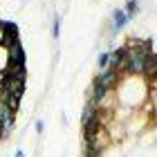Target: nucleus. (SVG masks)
<instances>
[{
	"label": "nucleus",
	"mask_w": 157,
	"mask_h": 157,
	"mask_svg": "<svg viewBox=\"0 0 157 157\" xmlns=\"http://www.w3.org/2000/svg\"><path fill=\"white\" fill-rule=\"evenodd\" d=\"M13 115H16V112L7 103L0 101V130H2V139H7L13 130Z\"/></svg>",
	"instance_id": "obj_1"
},
{
	"label": "nucleus",
	"mask_w": 157,
	"mask_h": 157,
	"mask_svg": "<svg viewBox=\"0 0 157 157\" xmlns=\"http://www.w3.org/2000/svg\"><path fill=\"white\" fill-rule=\"evenodd\" d=\"M117 81H119V74L115 72V70L105 67V70H101V74H97V76H94V83H92V85H103V88L115 90Z\"/></svg>",
	"instance_id": "obj_2"
},
{
	"label": "nucleus",
	"mask_w": 157,
	"mask_h": 157,
	"mask_svg": "<svg viewBox=\"0 0 157 157\" xmlns=\"http://www.w3.org/2000/svg\"><path fill=\"white\" fill-rule=\"evenodd\" d=\"M7 56H9V65H25V61H27L20 40H13L11 45L7 47Z\"/></svg>",
	"instance_id": "obj_3"
},
{
	"label": "nucleus",
	"mask_w": 157,
	"mask_h": 157,
	"mask_svg": "<svg viewBox=\"0 0 157 157\" xmlns=\"http://www.w3.org/2000/svg\"><path fill=\"white\" fill-rule=\"evenodd\" d=\"M97 119H101V108L88 101V105H85L83 112H81V126H88L90 121H97Z\"/></svg>",
	"instance_id": "obj_4"
},
{
	"label": "nucleus",
	"mask_w": 157,
	"mask_h": 157,
	"mask_svg": "<svg viewBox=\"0 0 157 157\" xmlns=\"http://www.w3.org/2000/svg\"><path fill=\"white\" fill-rule=\"evenodd\" d=\"M0 29H2V34H5L7 47H9L13 40H20V38H18V27H16L13 20H5V23H0Z\"/></svg>",
	"instance_id": "obj_5"
},
{
	"label": "nucleus",
	"mask_w": 157,
	"mask_h": 157,
	"mask_svg": "<svg viewBox=\"0 0 157 157\" xmlns=\"http://www.w3.org/2000/svg\"><path fill=\"white\" fill-rule=\"evenodd\" d=\"M130 23L128 20V16H126V11H124V7H117L115 11H112V34H117V32H121L124 27Z\"/></svg>",
	"instance_id": "obj_6"
},
{
	"label": "nucleus",
	"mask_w": 157,
	"mask_h": 157,
	"mask_svg": "<svg viewBox=\"0 0 157 157\" xmlns=\"http://www.w3.org/2000/svg\"><path fill=\"white\" fill-rule=\"evenodd\" d=\"M124 11H126L128 20H132L135 16H137V11H139V0H126V7H124Z\"/></svg>",
	"instance_id": "obj_7"
},
{
	"label": "nucleus",
	"mask_w": 157,
	"mask_h": 157,
	"mask_svg": "<svg viewBox=\"0 0 157 157\" xmlns=\"http://www.w3.org/2000/svg\"><path fill=\"white\" fill-rule=\"evenodd\" d=\"M97 65H99V70H105L110 65V52H103L101 56L97 59Z\"/></svg>",
	"instance_id": "obj_8"
},
{
	"label": "nucleus",
	"mask_w": 157,
	"mask_h": 157,
	"mask_svg": "<svg viewBox=\"0 0 157 157\" xmlns=\"http://www.w3.org/2000/svg\"><path fill=\"white\" fill-rule=\"evenodd\" d=\"M52 36H54V38H59V36H61V18H59V16L54 18V27H52Z\"/></svg>",
	"instance_id": "obj_9"
},
{
	"label": "nucleus",
	"mask_w": 157,
	"mask_h": 157,
	"mask_svg": "<svg viewBox=\"0 0 157 157\" xmlns=\"http://www.w3.org/2000/svg\"><path fill=\"white\" fill-rule=\"evenodd\" d=\"M36 132H38V135H43V132H45V124H43L40 119L36 121Z\"/></svg>",
	"instance_id": "obj_10"
},
{
	"label": "nucleus",
	"mask_w": 157,
	"mask_h": 157,
	"mask_svg": "<svg viewBox=\"0 0 157 157\" xmlns=\"http://www.w3.org/2000/svg\"><path fill=\"white\" fill-rule=\"evenodd\" d=\"M13 157H25V153H23V151H16V155H13Z\"/></svg>",
	"instance_id": "obj_11"
},
{
	"label": "nucleus",
	"mask_w": 157,
	"mask_h": 157,
	"mask_svg": "<svg viewBox=\"0 0 157 157\" xmlns=\"http://www.w3.org/2000/svg\"><path fill=\"white\" fill-rule=\"evenodd\" d=\"M0 141H2V130H0Z\"/></svg>",
	"instance_id": "obj_12"
}]
</instances>
